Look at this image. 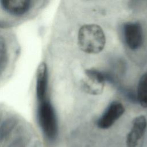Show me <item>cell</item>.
I'll use <instances>...</instances> for the list:
<instances>
[{
	"mask_svg": "<svg viewBox=\"0 0 147 147\" xmlns=\"http://www.w3.org/2000/svg\"><path fill=\"white\" fill-rule=\"evenodd\" d=\"M123 34L125 42L130 49L136 50L141 47L143 43V32L139 23H126L123 26Z\"/></svg>",
	"mask_w": 147,
	"mask_h": 147,
	"instance_id": "cell-4",
	"label": "cell"
},
{
	"mask_svg": "<svg viewBox=\"0 0 147 147\" xmlns=\"http://www.w3.org/2000/svg\"><path fill=\"white\" fill-rule=\"evenodd\" d=\"M48 88V71L46 64L41 63L37 69L36 92L38 102L46 99Z\"/></svg>",
	"mask_w": 147,
	"mask_h": 147,
	"instance_id": "cell-7",
	"label": "cell"
},
{
	"mask_svg": "<svg viewBox=\"0 0 147 147\" xmlns=\"http://www.w3.org/2000/svg\"><path fill=\"white\" fill-rule=\"evenodd\" d=\"M7 56V48L3 38L0 36V64L3 63Z\"/></svg>",
	"mask_w": 147,
	"mask_h": 147,
	"instance_id": "cell-10",
	"label": "cell"
},
{
	"mask_svg": "<svg viewBox=\"0 0 147 147\" xmlns=\"http://www.w3.org/2000/svg\"><path fill=\"white\" fill-rule=\"evenodd\" d=\"M78 43L83 52L88 54H97L104 49L106 37L99 25L85 24L79 29Z\"/></svg>",
	"mask_w": 147,
	"mask_h": 147,
	"instance_id": "cell-1",
	"label": "cell"
},
{
	"mask_svg": "<svg viewBox=\"0 0 147 147\" xmlns=\"http://www.w3.org/2000/svg\"><path fill=\"white\" fill-rule=\"evenodd\" d=\"M147 127V121L145 116L140 115L133 121L132 127L126 138L127 147H136L143 137Z\"/></svg>",
	"mask_w": 147,
	"mask_h": 147,
	"instance_id": "cell-6",
	"label": "cell"
},
{
	"mask_svg": "<svg viewBox=\"0 0 147 147\" xmlns=\"http://www.w3.org/2000/svg\"><path fill=\"white\" fill-rule=\"evenodd\" d=\"M125 107L119 102H112L98 120V126L103 129L110 127L124 113Z\"/></svg>",
	"mask_w": 147,
	"mask_h": 147,
	"instance_id": "cell-5",
	"label": "cell"
},
{
	"mask_svg": "<svg viewBox=\"0 0 147 147\" xmlns=\"http://www.w3.org/2000/svg\"><path fill=\"white\" fill-rule=\"evenodd\" d=\"M107 76L95 69L85 71V76L81 80L82 90L92 95H98L102 93Z\"/></svg>",
	"mask_w": 147,
	"mask_h": 147,
	"instance_id": "cell-3",
	"label": "cell"
},
{
	"mask_svg": "<svg viewBox=\"0 0 147 147\" xmlns=\"http://www.w3.org/2000/svg\"><path fill=\"white\" fill-rule=\"evenodd\" d=\"M137 97L141 106L147 108V72L144 73L140 78Z\"/></svg>",
	"mask_w": 147,
	"mask_h": 147,
	"instance_id": "cell-9",
	"label": "cell"
},
{
	"mask_svg": "<svg viewBox=\"0 0 147 147\" xmlns=\"http://www.w3.org/2000/svg\"><path fill=\"white\" fill-rule=\"evenodd\" d=\"M37 118L45 136L49 139L55 138L57 133V119L53 107L48 99L38 102Z\"/></svg>",
	"mask_w": 147,
	"mask_h": 147,
	"instance_id": "cell-2",
	"label": "cell"
},
{
	"mask_svg": "<svg viewBox=\"0 0 147 147\" xmlns=\"http://www.w3.org/2000/svg\"><path fill=\"white\" fill-rule=\"evenodd\" d=\"M32 2L29 0H2L0 1L2 8L13 16H22L29 10Z\"/></svg>",
	"mask_w": 147,
	"mask_h": 147,
	"instance_id": "cell-8",
	"label": "cell"
}]
</instances>
